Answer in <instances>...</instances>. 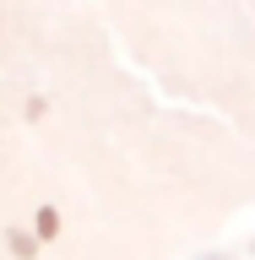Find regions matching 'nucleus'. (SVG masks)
Here are the masks:
<instances>
[{
    "label": "nucleus",
    "instance_id": "nucleus-1",
    "mask_svg": "<svg viewBox=\"0 0 255 260\" xmlns=\"http://www.w3.org/2000/svg\"><path fill=\"white\" fill-rule=\"evenodd\" d=\"M158 130L65 76L0 125V260H147L158 217Z\"/></svg>",
    "mask_w": 255,
    "mask_h": 260
}]
</instances>
